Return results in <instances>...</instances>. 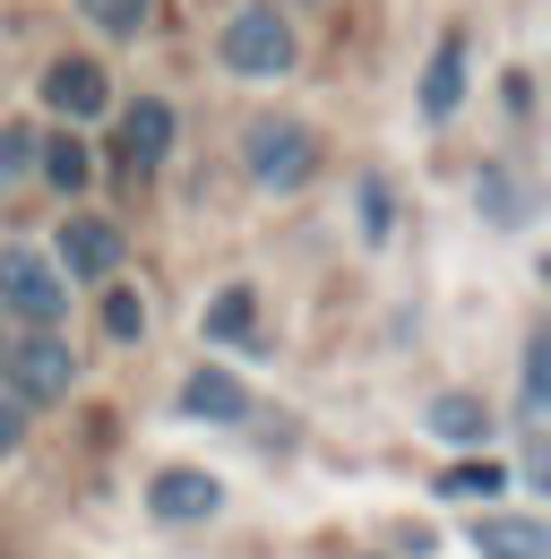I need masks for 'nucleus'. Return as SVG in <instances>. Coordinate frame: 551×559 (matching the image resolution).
<instances>
[{"instance_id": "f257e3e1", "label": "nucleus", "mask_w": 551, "mask_h": 559, "mask_svg": "<svg viewBox=\"0 0 551 559\" xmlns=\"http://www.w3.org/2000/svg\"><path fill=\"white\" fill-rule=\"evenodd\" d=\"M0 379H9L17 405H61L78 361H69V345L52 328H17V336H0Z\"/></svg>"}, {"instance_id": "6ab92c4d", "label": "nucleus", "mask_w": 551, "mask_h": 559, "mask_svg": "<svg viewBox=\"0 0 551 559\" xmlns=\"http://www.w3.org/2000/svg\"><path fill=\"white\" fill-rule=\"evenodd\" d=\"M482 199H491L500 224H517V215H526V199H517V181H508V173H482Z\"/></svg>"}, {"instance_id": "423d86ee", "label": "nucleus", "mask_w": 551, "mask_h": 559, "mask_svg": "<svg viewBox=\"0 0 551 559\" xmlns=\"http://www.w3.org/2000/svg\"><path fill=\"white\" fill-rule=\"evenodd\" d=\"M146 508H155L164 525H190V516H215V508H224V490L207 483V474H190V465H164V474L146 483Z\"/></svg>"}, {"instance_id": "f3484780", "label": "nucleus", "mask_w": 551, "mask_h": 559, "mask_svg": "<svg viewBox=\"0 0 551 559\" xmlns=\"http://www.w3.org/2000/svg\"><path fill=\"white\" fill-rule=\"evenodd\" d=\"M104 328H113L121 345H130V336H146V301H138V293H121V284H113V293H104Z\"/></svg>"}, {"instance_id": "412c9836", "label": "nucleus", "mask_w": 551, "mask_h": 559, "mask_svg": "<svg viewBox=\"0 0 551 559\" xmlns=\"http://www.w3.org/2000/svg\"><path fill=\"white\" fill-rule=\"evenodd\" d=\"M0 199H9V155H0Z\"/></svg>"}, {"instance_id": "6e6552de", "label": "nucleus", "mask_w": 551, "mask_h": 559, "mask_svg": "<svg viewBox=\"0 0 551 559\" xmlns=\"http://www.w3.org/2000/svg\"><path fill=\"white\" fill-rule=\"evenodd\" d=\"M164 146H173V104H130V121H121V173H155L164 164Z\"/></svg>"}, {"instance_id": "aec40b11", "label": "nucleus", "mask_w": 551, "mask_h": 559, "mask_svg": "<svg viewBox=\"0 0 551 559\" xmlns=\"http://www.w3.org/2000/svg\"><path fill=\"white\" fill-rule=\"evenodd\" d=\"M17 439H26V405H17V396H0V456H9Z\"/></svg>"}, {"instance_id": "dca6fc26", "label": "nucleus", "mask_w": 551, "mask_h": 559, "mask_svg": "<svg viewBox=\"0 0 551 559\" xmlns=\"http://www.w3.org/2000/svg\"><path fill=\"white\" fill-rule=\"evenodd\" d=\"M78 9H86V17H95V26H104V35H138V26H146V9H155V0H78Z\"/></svg>"}, {"instance_id": "9d476101", "label": "nucleus", "mask_w": 551, "mask_h": 559, "mask_svg": "<svg viewBox=\"0 0 551 559\" xmlns=\"http://www.w3.org/2000/svg\"><path fill=\"white\" fill-rule=\"evenodd\" d=\"M474 551L482 559H551V534L535 516H482L474 525Z\"/></svg>"}, {"instance_id": "39448f33", "label": "nucleus", "mask_w": 551, "mask_h": 559, "mask_svg": "<svg viewBox=\"0 0 551 559\" xmlns=\"http://www.w3.org/2000/svg\"><path fill=\"white\" fill-rule=\"evenodd\" d=\"M52 267H61V276L113 284V267H121V224H104V215H61V250H52Z\"/></svg>"}, {"instance_id": "20e7f679", "label": "nucleus", "mask_w": 551, "mask_h": 559, "mask_svg": "<svg viewBox=\"0 0 551 559\" xmlns=\"http://www.w3.org/2000/svg\"><path fill=\"white\" fill-rule=\"evenodd\" d=\"M215 52H224V70H233V78H284V70H293V26H284L276 9H233Z\"/></svg>"}, {"instance_id": "1a4fd4ad", "label": "nucleus", "mask_w": 551, "mask_h": 559, "mask_svg": "<svg viewBox=\"0 0 551 559\" xmlns=\"http://www.w3.org/2000/svg\"><path fill=\"white\" fill-rule=\"evenodd\" d=\"M543 405H551V345L535 336L526 345V474L543 483L551 465H543Z\"/></svg>"}, {"instance_id": "7ed1b4c3", "label": "nucleus", "mask_w": 551, "mask_h": 559, "mask_svg": "<svg viewBox=\"0 0 551 559\" xmlns=\"http://www.w3.org/2000/svg\"><path fill=\"white\" fill-rule=\"evenodd\" d=\"M242 164H250L259 190H302V181L319 173V139H310L302 121H250V130H242Z\"/></svg>"}, {"instance_id": "2eb2a0df", "label": "nucleus", "mask_w": 551, "mask_h": 559, "mask_svg": "<svg viewBox=\"0 0 551 559\" xmlns=\"http://www.w3.org/2000/svg\"><path fill=\"white\" fill-rule=\"evenodd\" d=\"M44 173H52V190H86V146L61 130V139L44 146Z\"/></svg>"}, {"instance_id": "ddd939ff", "label": "nucleus", "mask_w": 551, "mask_h": 559, "mask_svg": "<svg viewBox=\"0 0 551 559\" xmlns=\"http://www.w3.org/2000/svg\"><path fill=\"white\" fill-rule=\"evenodd\" d=\"M207 336H215V345H250V336H259V301H250V284H224V293H215Z\"/></svg>"}, {"instance_id": "9b49d317", "label": "nucleus", "mask_w": 551, "mask_h": 559, "mask_svg": "<svg viewBox=\"0 0 551 559\" xmlns=\"http://www.w3.org/2000/svg\"><path fill=\"white\" fill-rule=\"evenodd\" d=\"M457 95H466V44L448 35V44L431 52V78H422V112H431V121H448V112H457Z\"/></svg>"}, {"instance_id": "f8f14e48", "label": "nucleus", "mask_w": 551, "mask_h": 559, "mask_svg": "<svg viewBox=\"0 0 551 559\" xmlns=\"http://www.w3.org/2000/svg\"><path fill=\"white\" fill-rule=\"evenodd\" d=\"M242 379H224V370H199L190 388H181V414H199V421H242Z\"/></svg>"}, {"instance_id": "0eeeda50", "label": "nucleus", "mask_w": 551, "mask_h": 559, "mask_svg": "<svg viewBox=\"0 0 551 559\" xmlns=\"http://www.w3.org/2000/svg\"><path fill=\"white\" fill-rule=\"evenodd\" d=\"M44 104H52L61 121H95V112H104V70H95V61H52V70H44Z\"/></svg>"}, {"instance_id": "4468645a", "label": "nucleus", "mask_w": 551, "mask_h": 559, "mask_svg": "<svg viewBox=\"0 0 551 559\" xmlns=\"http://www.w3.org/2000/svg\"><path fill=\"white\" fill-rule=\"evenodd\" d=\"M431 430H439V439H482L491 414H482L474 396H439V405H431Z\"/></svg>"}, {"instance_id": "f03ea898", "label": "nucleus", "mask_w": 551, "mask_h": 559, "mask_svg": "<svg viewBox=\"0 0 551 559\" xmlns=\"http://www.w3.org/2000/svg\"><path fill=\"white\" fill-rule=\"evenodd\" d=\"M0 310H17L26 328H52L69 310V276L52 267V250H26V241L0 250Z\"/></svg>"}, {"instance_id": "a211bd4d", "label": "nucleus", "mask_w": 551, "mask_h": 559, "mask_svg": "<svg viewBox=\"0 0 551 559\" xmlns=\"http://www.w3.org/2000/svg\"><path fill=\"white\" fill-rule=\"evenodd\" d=\"M439 490H448V499H491V490H500V465H491V456H482V465H457Z\"/></svg>"}]
</instances>
